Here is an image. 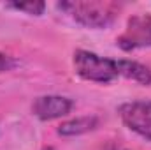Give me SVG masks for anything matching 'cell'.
<instances>
[{
	"label": "cell",
	"mask_w": 151,
	"mask_h": 150,
	"mask_svg": "<svg viewBox=\"0 0 151 150\" xmlns=\"http://www.w3.org/2000/svg\"><path fill=\"white\" fill-rule=\"evenodd\" d=\"M58 7L67 12L76 23L86 28H107L111 27L119 12L116 2L104 0H76V2H60Z\"/></svg>",
	"instance_id": "cell-1"
},
{
	"label": "cell",
	"mask_w": 151,
	"mask_h": 150,
	"mask_svg": "<svg viewBox=\"0 0 151 150\" xmlns=\"http://www.w3.org/2000/svg\"><path fill=\"white\" fill-rule=\"evenodd\" d=\"M74 69L83 79L95 83H111L119 76L116 60L100 57L86 50H77L74 53Z\"/></svg>",
	"instance_id": "cell-2"
},
{
	"label": "cell",
	"mask_w": 151,
	"mask_h": 150,
	"mask_svg": "<svg viewBox=\"0 0 151 150\" xmlns=\"http://www.w3.org/2000/svg\"><path fill=\"white\" fill-rule=\"evenodd\" d=\"M123 51L151 48V14H135L128 18L125 32L116 39Z\"/></svg>",
	"instance_id": "cell-3"
},
{
	"label": "cell",
	"mask_w": 151,
	"mask_h": 150,
	"mask_svg": "<svg viewBox=\"0 0 151 150\" xmlns=\"http://www.w3.org/2000/svg\"><path fill=\"white\" fill-rule=\"evenodd\" d=\"M123 124L135 134L151 141V101H132L119 106Z\"/></svg>",
	"instance_id": "cell-4"
},
{
	"label": "cell",
	"mask_w": 151,
	"mask_h": 150,
	"mask_svg": "<svg viewBox=\"0 0 151 150\" xmlns=\"http://www.w3.org/2000/svg\"><path fill=\"white\" fill-rule=\"evenodd\" d=\"M74 103L63 95H40L34 101L32 111L40 120H55L69 115Z\"/></svg>",
	"instance_id": "cell-5"
},
{
	"label": "cell",
	"mask_w": 151,
	"mask_h": 150,
	"mask_svg": "<svg viewBox=\"0 0 151 150\" xmlns=\"http://www.w3.org/2000/svg\"><path fill=\"white\" fill-rule=\"evenodd\" d=\"M118 74L125 76L127 79H132L135 83H141L144 87H151V69L134 62V60H116Z\"/></svg>",
	"instance_id": "cell-6"
},
{
	"label": "cell",
	"mask_w": 151,
	"mask_h": 150,
	"mask_svg": "<svg viewBox=\"0 0 151 150\" xmlns=\"http://www.w3.org/2000/svg\"><path fill=\"white\" fill-rule=\"evenodd\" d=\"M99 125V118L95 115H88V117H79V118H72L67 122H62L58 125V134L60 136H81L84 133L93 131Z\"/></svg>",
	"instance_id": "cell-7"
},
{
	"label": "cell",
	"mask_w": 151,
	"mask_h": 150,
	"mask_svg": "<svg viewBox=\"0 0 151 150\" xmlns=\"http://www.w3.org/2000/svg\"><path fill=\"white\" fill-rule=\"evenodd\" d=\"M7 5L12 7V9H16V11L32 14V16L44 14V9H46V4L44 2H39V0H32V2H12V4H7Z\"/></svg>",
	"instance_id": "cell-8"
},
{
	"label": "cell",
	"mask_w": 151,
	"mask_h": 150,
	"mask_svg": "<svg viewBox=\"0 0 151 150\" xmlns=\"http://www.w3.org/2000/svg\"><path fill=\"white\" fill-rule=\"evenodd\" d=\"M14 66H16V62H14V60H12L9 55H4V53H0V73L11 71Z\"/></svg>",
	"instance_id": "cell-9"
},
{
	"label": "cell",
	"mask_w": 151,
	"mask_h": 150,
	"mask_svg": "<svg viewBox=\"0 0 151 150\" xmlns=\"http://www.w3.org/2000/svg\"><path fill=\"white\" fill-rule=\"evenodd\" d=\"M102 150H128V149H125V147H118V145H109V147H106V149H102Z\"/></svg>",
	"instance_id": "cell-10"
},
{
	"label": "cell",
	"mask_w": 151,
	"mask_h": 150,
	"mask_svg": "<svg viewBox=\"0 0 151 150\" xmlns=\"http://www.w3.org/2000/svg\"><path fill=\"white\" fill-rule=\"evenodd\" d=\"M42 150H55L53 147H46V149H42Z\"/></svg>",
	"instance_id": "cell-11"
}]
</instances>
